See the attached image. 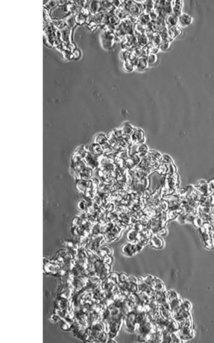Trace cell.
I'll list each match as a JSON object with an SVG mask.
<instances>
[{"mask_svg":"<svg viewBox=\"0 0 214 343\" xmlns=\"http://www.w3.org/2000/svg\"><path fill=\"white\" fill-rule=\"evenodd\" d=\"M149 318L153 323H156L161 316L159 309H151L147 312Z\"/></svg>","mask_w":214,"mask_h":343,"instance_id":"obj_4","label":"cell"},{"mask_svg":"<svg viewBox=\"0 0 214 343\" xmlns=\"http://www.w3.org/2000/svg\"><path fill=\"white\" fill-rule=\"evenodd\" d=\"M129 279V277L125 274L121 273L119 274V279L120 282H128Z\"/></svg>","mask_w":214,"mask_h":343,"instance_id":"obj_7","label":"cell"},{"mask_svg":"<svg viewBox=\"0 0 214 343\" xmlns=\"http://www.w3.org/2000/svg\"><path fill=\"white\" fill-rule=\"evenodd\" d=\"M107 342H108V343H111H111H116V342H116L115 341H114V340H113V339H110V340H108V341H107Z\"/></svg>","mask_w":214,"mask_h":343,"instance_id":"obj_10","label":"cell"},{"mask_svg":"<svg viewBox=\"0 0 214 343\" xmlns=\"http://www.w3.org/2000/svg\"><path fill=\"white\" fill-rule=\"evenodd\" d=\"M136 311H133L125 315V326L126 330L131 332L137 330V323L135 321Z\"/></svg>","mask_w":214,"mask_h":343,"instance_id":"obj_1","label":"cell"},{"mask_svg":"<svg viewBox=\"0 0 214 343\" xmlns=\"http://www.w3.org/2000/svg\"><path fill=\"white\" fill-rule=\"evenodd\" d=\"M180 20L179 21L183 25H186L187 23L189 22V21H190L188 17L187 18V16L185 15L182 16L180 17V20Z\"/></svg>","mask_w":214,"mask_h":343,"instance_id":"obj_9","label":"cell"},{"mask_svg":"<svg viewBox=\"0 0 214 343\" xmlns=\"http://www.w3.org/2000/svg\"><path fill=\"white\" fill-rule=\"evenodd\" d=\"M156 301H157V302L159 305H163L168 302L167 301V295L164 291L157 293L156 295Z\"/></svg>","mask_w":214,"mask_h":343,"instance_id":"obj_5","label":"cell"},{"mask_svg":"<svg viewBox=\"0 0 214 343\" xmlns=\"http://www.w3.org/2000/svg\"><path fill=\"white\" fill-rule=\"evenodd\" d=\"M151 286L152 287L156 293H159L164 291V286L163 283L160 280L157 278L154 277Z\"/></svg>","mask_w":214,"mask_h":343,"instance_id":"obj_2","label":"cell"},{"mask_svg":"<svg viewBox=\"0 0 214 343\" xmlns=\"http://www.w3.org/2000/svg\"><path fill=\"white\" fill-rule=\"evenodd\" d=\"M139 249L137 247L135 248V246L131 245H127L125 246L123 248V253L126 256H132L135 254Z\"/></svg>","mask_w":214,"mask_h":343,"instance_id":"obj_3","label":"cell"},{"mask_svg":"<svg viewBox=\"0 0 214 343\" xmlns=\"http://www.w3.org/2000/svg\"><path fill=\"white\" fill-rule=\"evenodd\" d=\"M152 334L139 333L137 340L140 342H150Z\"/></svg>","mask_w":214,"mask_h":343,"instance_id":"obj_6","label":"cell"},{"mask_svg":"<svg viewBox=\"0 0 214 343\" xmlns=\"http://www.w3.org/2000/svg\"><path fill=\"white\" fill-rule=\"evenodd\" d=\"M157 56H156V55L154 54H152L148 57V62L149 64H155L156 62L157 61Z\"/></svg>","mask_w":214,"mask_h":343,"instance_id":"obj_8","label":"cell"}]
</instances>
